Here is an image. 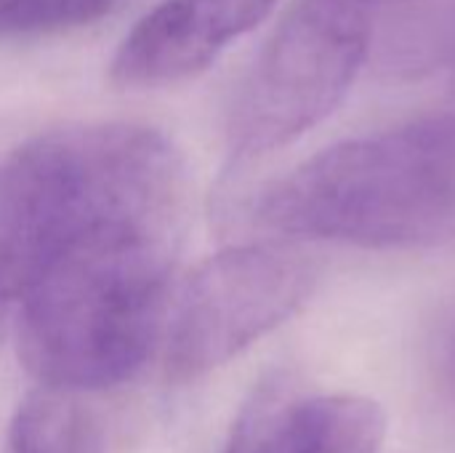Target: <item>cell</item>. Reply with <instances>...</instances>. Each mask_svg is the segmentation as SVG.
Returning <instances> with one entry per match:
<instances>
[{"mask_svg": "<svg viewBox=\"0 0 455 453\" xmlns=\"http://www.w3.org/2000/svg\"><path fill=\"white\" fill-rule=\"evenodd\" d=\"M176 227L123 224L67 248L19 299V358L43 384L96 392L131 379L163 328Z\"/></svg>", "mask_w": 455, "mask_h": 453, "instance_id": "2", "label": "cell"}, {"mask_svg": "<svg viewBox=\"0 0 455 453\" xmlns=\"http://www.w3.org/2000/svg\"><path fill=\"white\" fill-rule=\"evenodd\" d=\"M181 198V155L157 128L93 123L27 139L0 160V302L101 230L176 227Z\"/></svg>", "mask_w": 455, "mask_h": 453, "instance_id": "1", "label": "cell"}, {"mask_svg": "<svg viewBox=\"0 0 455 453\" xmlns=\"http://www.w3.org/2000/svg\"><path fill=\"white\" fill-rule=\"evenodd\" d=\"M445 368H448V379L455 390V312L448 323V334H445Z\"/></svg>", "mask_w": 455, "mask_h": 453, "instance_id": "10", "label": "cell"}, {"mask_svg": "<svg viewBox=\"0 0 455 453\" xmlns=\"http://www.w3.org/2000/svg\"><path fill=\"white\" fill-rule=\"evenodd\" d=\"M117 0H0V37L56 35L104 19Z\"/></svg>", "mask_w": 455, "mask_h": 453, "instance_id": "9", "label": "cell"}, {"mask_svg": "<svg viewBox=\"0 0 455 453\" xmlns=\"http://www.w3.org/2000/svg\"><path fill=\"white\" fill-rule=\"evenodd\" d=\"M3 307H5V302H0V339H3Z\"/></svg>", "mask_w": 455, "mask_h": 453, "instance_id": "11", "label": "cell"}, {"mask_svg": "<svg viewBox=\"0 0 455 453\" xmlns=\"http://www.w3.org/2000/svg\"><path fill=\"white\" fill-rule=\"evenodd\" d=\"M253 222L293 240L455 246V115L411 120L317 152L264 187Z\"/></svg>", "mask_w": 455, "mask_h": 453, "instance_id": "3", "label": "cell"}, {"mask_svg": "<svg viewBox=\"0 0 455 453\" xmlns=\"http://www.w3.org/2000/svg\"><path fill=\"white\" fill-rule=\"evenodd\" d=\"M395 0H293L248 75L227 120L229 150L251 160L320 125L357 80Z\"/></svg>", "mask_w": 455, "mask_h": 453, "instance_id": "4", "label": "cell"}, {"mask_svg": "<svg viewBox=\"0 0 455 453\" xmlns=\"http://www.w3.org/2000/svg\"><path fill=\"white\" fill-rule=\"evenodd\" d=\"M75 395L53 387L27 395L11 419L8 451L101 453L99 425Z\"/></svg>", "mask_w": 455, "mask_h": 453, "instance_id": "8", "label": "cell"}, {"mask_svg": "<svg viewBox=\"0 0 455 453\" xmlns=\"http://www.w3.org/2000/svg\"><path fill=\"white\" fill-rule=\"evenodd\" d=\"M277 0H163L123 37L109 64L120 88H163L208 69Z\"/></svg>", "mask_w": 455, "mask_h": 453, "instance_id": "6", "label": "cell"}, {"mask_svg": "<svg viewBox=\"0 0 455 453\" xmlns=\"http://www.w3.org/2000/svg\"><path fill=\"white\" fill-rule=\"evenodd\" d=\"M320 264L299 243L229 246L184 280L171 310L165 376L200 379L293 318L315 294Z\"/></svg>", "mask_w": 455, "mask_h": 453, "instance_id": "5", "label": "cell"}, {"mask_svg": "<svg viewBox=\"0 0 455 453\" xmlns=\"http://www.w3.org/2000/svg\"><path fill=\"white\" fill-rule=\"evenodd\" d=\"M387 433V411L373 398L304 395L269 382L237 417L224 453H379Z\"/></svg>", "mask_w": 455, "mask_h": 453, "instance_id": "7", "label": "cell"}]
</instances>
